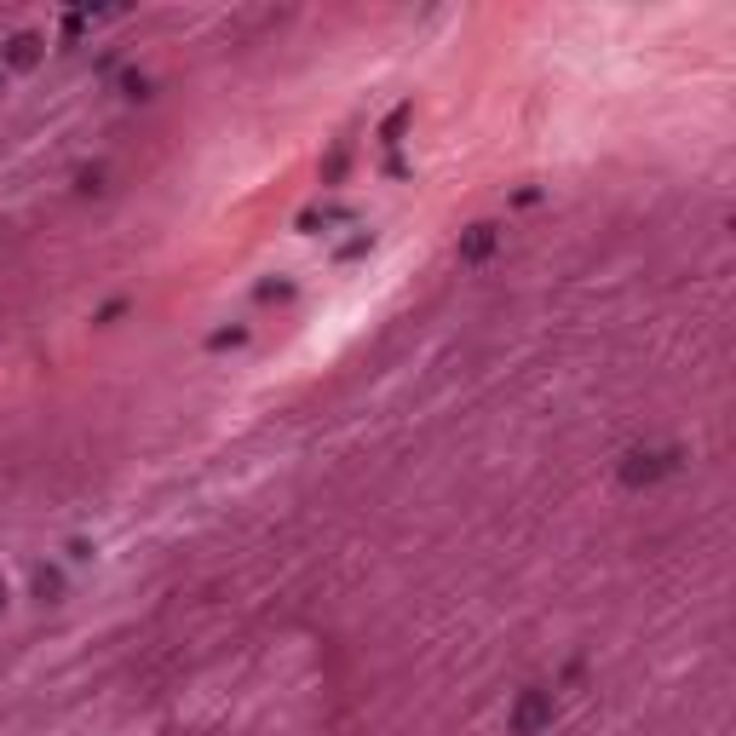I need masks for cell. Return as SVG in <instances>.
<instances>
[{
  "label": "cell",
  "mask_w": 736,
  "mask_h": 736,
  "mask_svg": "<svg viewBox=\"0 0 736 736\" xmlns=\"http://www.w3.org/2000/svg\"><path fill=\"white\" fill-rule=\"evenodd\" d=\"M552 719H558V696H552L547 685H524L518 696H512V708H506L512 736H547Z\"/></svg>",
  "instance_id": "6da1fadb"
},
{
  "label": "cell",
  "mask_w": 736,
  "mask_h": 736,
  "mask_svg": "<svg viewBox=\"0 0 736 736\" xmlns=\"http://www.w3.org/2000/svg\"><path fill=\"white\" fill-rule=\"evenodd\" d=\"M673 466H679V449H627L616 472H621L627 489H650V483H662Z\"/></svg>",
  "instance_id": "7a4b0ae2"
},
{
  "label": "cell",
  "mask_w": 736,
  "mask_h": 736,
  "mask_svg": "<svg viewBox=\"0 0 736 736\" xmlns=\"http://www.w3.org/2000/svg\"><path fill=\"white\" fill-rule=\"evenodd\" d=\"M495 253H501V225L478 219V225L460 230V242H455V259H460V265H489Z\"/></svg>",
  "instance_id": "3957f363"
},
{
  "label": "cell",
  "mask_w": 736,
  "mask_h": 736,
  "mask_svg": "<svg viewBox=\"0 0 736 736\" xmlns=\"http://www.w3.org/2000/svg\"><path fill=\"white\" fill-rule=\"evenodd\" d=\"M41 52H46V41L35 35V29H23V35H12V41L0 46V64L6 69H35L41 64Z\"/></svg>",
  "instance_id": "277c9868"
},
{
  "label": "cell",
  "mask_w": 736,
  "mask_h": 736,
  "mask_svg": "<svg viewBox=\"0 0 736 736\" xmlns=\"http://www.w3.org/2000/svg\"><path fill=\"white\" fill-rule=\"evenodd\" d=\"M35 593H41L46 604L64 598V570H58V564H41V570H35Z\"/></svg>",
  "instance_id": "5b68a950"
},
{
  "label": "cell",
  "mask_w": 736,
  "mask_h": 736,
  "mask_svg": "<svg viewBox=\"0 0 736 736\" xmlns=\"http://www.w3.org/2000/svg\"><path fill=\"white\" fill-rule=\"evenodd\" d=\"M121 92L144 104V98H150V75H138V69H127V75H121Z\"/></svg>",
  "instance_id": "8992f818"
},
{
  "label": "cell",
  "mask_w": 736,
  "mask_h": 736,
  "mask_svg": "<svg viewBox=\"0 0 736 736\" xmlns=\"http://www.w3.org/2000/svg\"><path fill=\"white\" fill-rule=\"evenodd\" d=\"M242 340H248V328H219L207 345H213V351H230V345H242Z\"/></svg>",
  "instance_id": "52a82bcc"
},
{
  "label": "cell",
  "mask_w": 736,
  "mask_h": 736,
  "mask_svg": "<svg viewBox=\"0 0 736 736\" xmlns=\"http://www.w3.org/2000/svg\"><path fill=\"white\" fill-rule=\"evenodd\" d=\"M75 190H81V196H98V190H104V167H87V173H81V184H75Z\"/></svg>",
  "instance_id": "ba28073f"
},
{
  "label": "cell",
  "mask_w": 736,
  "mask_h": 736,
  "mask_svg": "<svg viewBox=\"0 0 736 736\" xmlns=\"http://www.w3.org/2000/svg\"><path fill=\"white\" fill-rule=\"evenodd\" d=\"M127 317V299H110V305H104V311H98V322H104V328H115V322Z\"/></svg>",
  "instance_id": "9c48e42d"
},
{
  "label": "cell",
  "mask_w": 736,
  "mask_h": 736,
  "mask_svg": "<svg viewBox=\"0 0 736 736\" xmlns=\"http://www.w3.org/2000/svg\"><path fill=\"white\" fill-rule=\"evenodd\" d=\"M368 248H374V236H368V230H363V236H351V242H345V248H340V259H357V253H368Z\"/></svg>",
  "instance_id": "30bf717a"
},
{
  "label": "cell",
  "mask_w": 736,
  "mask_h": 736,
  "mask_svg": "<svg viewBox=\"0 0 736 736\" xmlns=\"http://www.w3.org/2000/svg\"><path fill=\"white\" fill-rule=\"evenodd\" d=\"M403 121H409V104H403V110H397V115L386 121V144H397V133H403Z\"/></svg>",
  "instance_id": "8fae6325"
},
{
  "label": "cell",
  "mask_w": 736,
  "mask_h": 736,
  "mask_svg": "<svg viewBox=\"0 0 736 736\" xmlns=\"http://www.w3.org/2000/svg\"><path fill=\"white\" fill-rule=\"evenodd\" d=\"M288 294H294L288 282H265V288H259V299H265V305H271V299H288Z\"/></svg>",
  "instance_id": "7c38bea8"
},
{
  "label": "cell",
  "mask_w": 736,
  "mask_h": 736,
  "mask_svg": "<svg viewBox=\"0 0 736 736\" xmlns=\"http://www.w3.org/2000/svg\"><path fill=\"white\" fill-rule=\"evenodd\" d=\"M0 610H6V587H0Z\"/></svg>",
  "instance_id": "4fadbf2b"
},
{
  "label": "cell",
  "mask_w": 736,
  "mask_h": 736,
  "mask_svg": "<svg viewBox=\"0 0 736 736\" xmlns=\"http://www.w3.org/2000/svg\"><path fill=\"white\" fill-rule=\"evenodd\" d=\"M0 87H6V64H0Z\"/></svg>",
  "instance_id": "5bb4252c"
}]
</instances>
